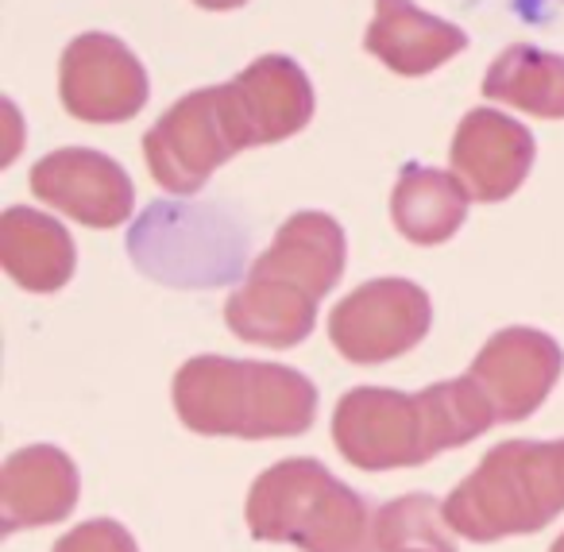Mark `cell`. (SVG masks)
<instances>
[{"label": "cell", "mask_w": 564, "mask_h": 552, "mask_svg": "<svg viewBox=\"0 0 564 552\" xmlns=\"http://www.w3.org/2000/svg\"><path fill=\"white\" fill-rule=\"evenodd\" d=\"M495 421L471 379H448L402 394L391 387H352L333 410V444L360 472L422 467L448 448L471 444Z\"/></svg>", "instance_id": "1"}, {"label": "cell", "mask_w": 564, "mask_h": 552, "mask_svg": "<svg viewBox=\"0 0 564 552\" xmlns=\"http://www.w3.org/2000/svg\"><path fill=\"white\" fill-rule=\"evenodd\" d=\"M345 263V228L329 213H294L225 302V325L243 344L271 351L299 348L314 333L317 302L340 282Z\"/></svg>", "instance_id": "2"}, {"label": "cell", "mask_w": 564, "mask_h": 552, "mask_svg": "<svg viewBox=\"0 0 564 552\" xmlns=\"http://www.w3.org/2000/svg\"><path fill=\"white\" fill-rule=\"evenodd\" d=\"M171 402L197 436L274 441L302 436L317 421V387L294 367L263 359L194 356L174 371Z\"/></svg>", "instance_id": "3"}, {"label": "cell", "mask_w": 564, "mask_h": 552, "mask_svg": "<svg viewBox=\"0 0 564 552\" xmlns=\"http://www.w3.org/2000/svg\"><path fill=\"white\" fill-rule=\"evenodd\" d=\"M376 513L360 490L340 483L322 459L286 456L256 475L243 521L256 541L299 552H379Z\"/></svg>", "instance_id": "4"}, {"label": "cell", "mask_w": 564, "mask_h": 552, "mask_svg": "<svg viewBox=\"0 0 564 552\" xmlns=\"http://www.w3.org/2000/svg\"><path fill=\"white\" fill-rule=\"evenodd\" d=\"M564 510V441H502L445 498L456 537L491 544L541 533Z\"/></svg>", "instance_id": "5"}, {"label": "cell", "mask_w": 564, "mask_h": 552, "mask_svg": "<svg viewBox=\"0 0 564 552\" xmlns=\"http://www.w3.org/2000/svg\"><path fill=\"white\" fill-rule=\"evenodd\" d=\"M248 232L217 202H151L128 232V256L174 290L228 286L243 274Z\"/></svg>", "instance_id": "6"}, {"label": "cell", "mask_w": 564, "mask_h": 552, "mask_svg": "<svg viewBox=\"0 0 564 552\" xmlns=\"http://www.w3.org/2000/svg\"><path fill=\"white\" fill-rule=\"evenodd\" d=\"M243 148H259V143L228 82V86L194 89L174 101L143 136V163L166 194L194 197L213 178V171L240 155Z\"/></svg>", "instance_id": "7"}, {"label": "cell", "mask_w": 564, "mask_h": 552, "mask_svg": "<svg viewBox=\"0 0 564 552\" xmlns=\"http://www.w3.org/2000/svg\"><path fill=\"white\" fill-rule=\"evenodd\" d=\"M433 305L410 279H371L329 313V340L348 364L376 367L414 351L430 336Z\"/></svg>", "instance_id": "8"}, {"label": "cell", "mask_w": 564, "mask_h": 552, "mask_svg": "<svg viewBox=\"0 0 564 552\" xmlns=\"http://www.w3.org/2000/svg\"><path fill=\"white\" fill-rule=\"evenodd\" d=\"M58 97L82 125H120L148 105V71L117 35L89 32L63 51Z\"/></svg>", "instance_id": "9"}, {"label": "cell", "mask_w": 564, "mask_h": 552, "mask_svg": "<svg viewBox=\"0 0 564 552\" xmlns=\"http://www.w3.org/2000/svg\"><path fill=\"white\" fill-rule=\"evenodd\" d=\"M564 371V351L549 333L510 325L476 351L468 367L471 387L491 405L495 421H525L545 405Z\"/></svg>", "instance_id": "10"}, {"label": "cell", "mask_w": 564, "mask_h": 552, "mask_svg": "<svg viewBox=\"0 0 564 552\" xmlns=\"http://www.w3.org/2000/svg\"><path fill=\"white\" fill-rule=\"evenodd\" d=\"M32 194L86 228H120L135 209V186L117 159L94 148H63L32 166Z\"/></svg>", "instance_id": "11"}, {"label": "cell", "mask_w": 564, "mask_h": 552, "mask_svg": "<svg viewBox=\"0 0 564 552\" xmlns=\"http://www.w3.org/2000/svg\"><path fill=\"white\" fill-rule=\"evenodd\" d=\"M538 143L522 120H510L507 112L471 109L453 132L448 163L471 202H507L522 190V182L533 171Z\"/></svg>", "instance_id": "12"}, {"label": "cell", "mask_w": 564, "mask_h": 552, "mask_svg": "<svg viewBox=\"0 0 564 552\" xmlns=\"http://www.w3.org/2000/svg\"><path fill=\"white\" fill-rule=\"evenodd\" d=\"M82 495L78 464L55 444L17 448L0 467V533L43 529L70 518Z\"/></svg>", "instance_id": "13"}, {"label": "cell", "mask_w": 564, "mask_h": 552, "mask_svg": "<svg viewBox=\"0 0 564 552\" xmlns=\"http://www.w3.org/2000/svg\"><path fill=\"white\" fill-rule=\"evenodd\" d=\"M368 55L402 78H422L468 47L464 28L422 12L414 0H376V20L364 35Z\"/></svg>", "instance_id": "14"}, {"label": "cell", "mask_w": 564, "mask_h": 552, "mask_svg": "<svg viewBox=\"0 0 564 552\" xmlns=\"http://www.w3.org/2000/svg\"><path fill=\"white\" fill-rule=\"evenodd\" d=\"M0 267L17 286L32 294H55L74 279L78 248L63 220L12 205L0 213Z\"/></svg>", "instance_id": "15"}, {"label": "cell", "mask_w": 564, "mask_h": 552, "mask_svg": "<svg viewBox=\"0 0 564 552\" xmlns=\"http://www.w3.org/2000/svg\"><path fill=\"white\" fill-rule=\"evenodd\" d=\"M232 89L240 97L243 112L251 120L256 143L291 140L314 120V86L310 74L286 55H263L232 78Z\"/></svg>", "instance_id": "16"}, {"label": "cell", "mask_w": 564, "mask_h": 552, "mask_svg": "<svg viewBox=\"0 0 564 552\" xmlns=\"http://www.w3.org/2000/svg\"><path fill=\"white\" fill-rule=\"evenodd\" d=\"M468 190L437 166H402L399 182L391 190V220L402 240L417 248H437L448 243L468 220Z\"/></svg>", "instance_id": "17"}, {"label": "cell", "mask_w": 564, "mask_h": 552, "mask_svg": "<svg viewBox=\"0 0 564 552\" xmlns=\"http://www.w3.org/2000/svg\"><path fill=\"white\" fill-rule=\"evenodd\" d=\"M484 97L541 120H564V55L514 43L487 66Z\"/></svg>", "instance_id": "18"}, {"label": "cell", "mask_w": 564, "mask_h": 552, "mask_svg": "<svg viewBox=\"0 0 564 552\" xmlns=\"http://www.w3.org/2000/svg\"><path fill=\"white\" fill-rule=\"evenodd\" d=\"M379 552H456V533L445 521V502L430 495H402L376 513Z\"/></svg>", "instance_id": "19"}, {"label": "cell", "mask_w": 564, "mask_h": 552, "mask_svg": "<svg viewBox=\"0 0 564 552\" xmlns=\"http://www.w3.org/2000/svg\"><path fill=\"white\" fill-rule=\"evenodd\" d=\"M51 552H140V544L117 518H94L66 529Z\"/></svg>", "instance_id": "20"}, {"label": "cell", "mask_w": 564, "mask_h": 552, "mask_svg": "<svg viewBox=\"0 0 564 552\" xmlns=\"http://www.w3.org/2000/svg\"><path fill=\"white\" fill-rule=\"evenodd\" d=\"M197 9H209V12H232V9H243L248 0H194Z\"/></svg>", "instance_id": "21"}, {"label": "cell", "mask_w": 564, "mask_h": 552, "mask_svg": "<svg viewBox=\"0 0 564 552\" xmlns=\"http://www.w3.org/2000/svg\"><path fill=\"white\" fill-rule=\"evenodd\" d=\"M518 12H525V17H541V9H545L549 0H514Z\"/></svg>", "instance_id": "22"}, {"label": "cell", "mask_w": 564, "mask_h": 552, "mask_svg": "<svg viewBox=\"0 0 564 552\" xmlns=\"http://www.w3.org/2000/svg\"><path fill=\"white\" fill-rule=\"evenodd\" d=\"M549 552H564V533L556 537V541H553V549H549Z\"/></svg>", "instance_id": "23"}, {"label": "cell", "mask_w": 564, "mask_h": 552, "mask_svg": "<svg viewBox=\"0 0 564 552\" xmlns=\"http://www.w3.org/2000/svg\"><path fill=\"white\" fill-rule=\"evenodd\" d=\"M422 552H425V549H422Z\"/></svg>", "instance_id": "24"}]
</instances>
